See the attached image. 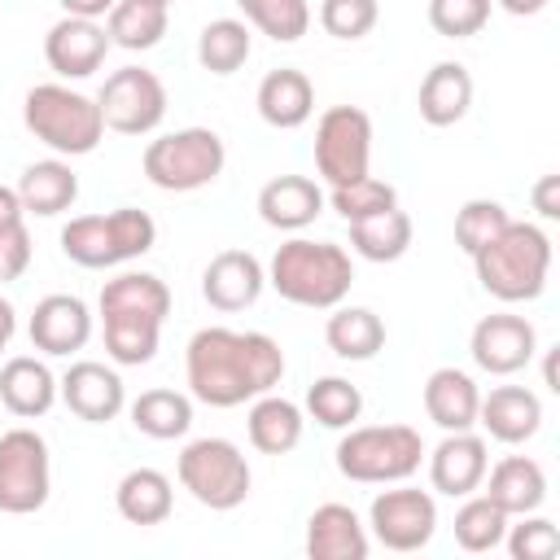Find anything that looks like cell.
<instances>
[{"mask_svg": "<svg viewBox=\"0 0 560 560\" xmlns=\"http://www.w3.org/2000/svg\"><path fill=\"white\" fill-rule=\"evenodd\" d=\"M188 394L206 407H241L276 389L284 376V350L267 332L201 328L184 350Z\"/></svg>", "mask_w": 560, "mask_h": 560, "instance_id": "obj_1", "label": "cell"}, {"mask_svg": "<svg viewBox=\"0 0 560 560\" xmlns=\"http://www.w3.org/2000/svg\"><path fill=\"white\" fill-rule=\"evenodd\" d=\"M101 328L105 350L118 368H140L158 354L162 324L171 315V289L153 271H122L101 284Z\"/></svg>", "mask_w": 560, "mask_h": 560, "instance_id": "obj_2", "label": "cell"}, {"mask_svg": "<svg viewBox=\"0 0 560 560\" xmlns=\"http://www.w3.org/2000/svg\"><path fill=\"white\" fill-rule=\"evenodd\" d=\"M267 284L306 311H332L346 302L350 284H354V262L341 245L332 241H311V236H293L271 254L267 267Z\"/></svg>", "mask_w": 560, "mask_h": 560, "instance_id": "obj_3", "label": "cell"}, {"mask_svg": "<svg viewBox=\"0 0 560 560\" xmlns=\"http://www.w3.org/2000/svg\"><path fill=\"white\" fill-rule=\"evenodd\" d=\"M472 267H477V280H481V289L490 298H499V302H534L547 289L551 236L538 223L508 219V228L472 254Z\"/></svg>", "mask_w": 560, "mask_h": 560, "instance_id": "obj_4", "label": "cell"}, {"mask_svg": "<svg viewBox=\"0 0 560 560\" xmlns=\"http://www.w3.org/2000/svg\"><path fill=\"white\" fill-rule=\"evenodd\" d=\"M22 122L57 158H83L105 136V118H101L96 96H83L66 83H35L22 101Z\"/></svg>", "mask_w": 560, "mask_h": 560, "instance_id": "obj_5", "label": "cell"}, {"mask_svg": "<svg viewBox=\"0 0 560 560\" xmlns=\"http://www.w3.org/2000/svg\"><path fill=\"white\" fill-rule=\"evenodd\" d=\"M158 241V223L149 210L118 206L109 214H79L61 228V254L88 271H105L149 254Z\"/></svg>", "mask_w": 560, "mask_h": 560, "instance_id": "obj_6", "label": "cell"}, {"mask_svg": "<svg viewBox=\"0 0 560 560\" xmlns=\"http://www.w3.org/2000/svg\"><path fill=\"white\" fill-rule=\"evenodd\" d=\"M424 442L411 424H363L337 442V472L359 486H394L420 472Z\"/></svg>", "mask_w": 560, "mask_h": 560, "instance_id": "obj_7", "label": "cell"}, {"mask_svg": "<svg viewBox=\"0 0 560 560\" xmlns=\"http://www.w3.org/2000/svg\"><path fill=\"white\" fill-rule=\"evenodd\" d=\"M223 162L228 149L210 127H179L149 140L144 149V175L162 192H197L223 175Z\"/></svg>", "mask_w": 560, "mask_h": 560, "instance_id": "obj_8", "label": "cell"}, {"mask_svg": "<svg viewBox=\"0 0 560 560\" xmlns=\"http://www.w3.org/2000/svg\"><path fill=\"white\" fill-rule=\"evenodd\" d=\"M179 486L210 512H232L249 499V459L228 438H197L179 451Z\"/></svg>", "mask_w": 560, "mask_h": 560, "instance_id": "obj_9", "label": "cell"}, {"mask_svg": "<svg viewBox=\"0 0 560 560\" xmlns=\"http://www.w3.org/2000/svg\"><path fill=\"white\" fill-rule=\"evenodd\" d=\"M48 490H52L48 442L26 424L0 433V512L31 516L48 503Z\"/></svg>", "mask_w": 560, "mask_h": 560, "instance_id": "obj_10", "label": "cell"}, {"mask_svg": "<svg viewBox=\"0 0 560 560\" xmlns=\"http://www.w3.org/2000/svg\"><path fill=\"white\" fill-rule=\"evenodd\" d=\"M372 166V118L359 105H332L315 122V171L341 188Z\"/></svg>", "mask_w": 560, "mask_h": 560, "instance_id": "obj_11", "label": "cell"}, {"mask_svg": "<svg viewBox=\"0 0 560 560\" xmlns=\"http://www.w3.org/2000/svg\"><path fill=\"white\" fill-rule=\"evenodd\" d=\"M96 105H101V118H105L109 131H118V136H149L166 118V88H162V79L153 70L122 66V70H114L101 83Z\"/></svg>", "mask_w": 560, "mask_h": 560, "instance_id": "obj_12", "label": "cell"}, {"mask_svg": "<svg viewBox=\"0 0 560 560\" xmlns=\"http://www.w3.org/2000/svg\"><path fill=\"white\" fill-rule=\"evenodd\" d=\"M368 529L389 551H420L429 547L438 529V499L429 490L394 481V490H381L368 508Z\"/></svg>", "mask_w": 560, "mask_h": 560, "instance_id": "obj_13", "label": "cell"}, {"mask_svg": "<svg viewBox=\"0 0 560 560\" xmlns=\"http://www.w3.org/2000/svg\"><path fill=\"white\" fill-rule=\"evenodd\" d=\"M538 350V332L525 315H512V311H499V315H481L472 324V337H468V354L481 372L490 376H512L521 368H529Z\"/></svg>", "mask_w": 560, "mask_h": 560, "instance_id": "obj_14", "label": "cell"}, {"mask_svg": "<svg viewBox=\"0 0 560 560\" xmlns=\"http://www.w3.org/2000/svg\"><path fill=\"white\" fill-rule=\"evenodd\" d=\"M57 398L88 424H109L122 407H127V385L114 368L96 363V359H79L66 368V376L57 381Z\"/></svg>", "mask_w": 560, "mask_h": 560, "instance_id": "obj_15", "label": "cell"}, {"mask_svg": "<svg viewBox=\"0 0 560 560\" xmlns=\"http://www.w3.org/2000/svg\"><path fill=\"white\" fill-rule=\"evenodd\" d=\"M105 52H109V31L101 22H92V18H70L66 13L44 35V61L61 79H88V74H96L101 61H105Z\"/></svg>", "mask_w": 560, "mask_h": 560, "instance_id": "obj_16", "label": "cell"}, {"mask_svg": "<svg viewBox=\"0 0 560 560\" xmlns=\"http://www.w3.org/2000/svg\"><path fill=\"white\" fill-rule=\"evenodd\" d=\"M486 468H490V446L472 429L446 433L429 455V481H433L438 494H451V499H464V494L481 490Z\"/></svg>", "mask_w": 560, "mask_h": 560, "instance_id": "obj_17", "label": "cell"}, {"mask_svg": "<svg viewBox=\"0 0 560 560\" xmlns=\"http://www.w3.org/2000/svg\"><path fill=\"white\" fill-rule=\"evenodd\" d=\"M31 346L44 354H74L92 341V311L74 293H48L31 311Z\"/></svg>", "mask_w": 560, "mask_h": 560, "instance_id": "obj_18", "label": "cell"}, {"mask_svg": "<svg viewBox=\"0 0 560 560\" xmlns=\"http://www.w3.org/2000/svg\"><path fill=\"white\" fill-rule=\"evenodd\" d=\"M262 284H267V271H262V262H258L249 249H223V254H214L210 267L201 271V293H206V302H210L214 311H228V315L254 306L258 293H262Z\"/></svg>", "mask_w": 560, "mask_h": 560, "instance_id": "obj_19", "label": "cell"}, {"mask_svg": "<svg viewBox=\"0 0 560 560\" xmlns=\"http://www.w3.org/2000/svg\"><path fill=\"white\" fill-rule=\"evenodd\" d=\"M477 424H481L494 442L521 446V442H529V438L542 429V402H538V394L525 389V385H499V389L481 394V402H477Z\"/></svg>", "mask_w": 560, "mask_h": 560, "instance_id": "obj_20", "label": "cell"}, {"mask_svg": "<svg viewBox=\"0 0 560 560\" xmlns=\"http://www.w3.org/2000/svg\"><path fill=\"white\" fill-rule=\"evenodd\" d=\"M372 538L368 525L346 503H319L306 521V556L311 560H368Z\"/></svg>", "mask_w": 560, "mask_h": 560, "instance_id": "obj_21", "label": "cell"}, {"mask_svg": "<svg viewBox=\"0 0 560 560\" xmlns=\"http://www.w3.org/2000/svg\"><path fill=\"white\" fill-rule=\"evenodd\" d=\"M258 214L267 228L302 232L324 214V192L306 175H276L258 188Z\"/></svg>", "mask_w": 560, "mask_h": 560, "instance_id": "obj_22", "label": "cell"}, {"mask_svg": "<svg viewBox=\"0 0 560 560\" xmlns=\"http://www.w3.org/2000/svg\"><path fill=\"white\" fill-rule=\"evenodd\" d=\"M254 105H258V118H262L267 127L293 131V127H302V122L315 114V88H311V79H306L302 70L280 66V70L262 74Z\"/></svg>", "mask_w": 560, "mask_h": 560, "instance_id": "obj_23", "label": "cell"}, {"mask_svg": "<svg viewBox=\"0 0 560 560\" xmlns=\"http://www.w3.org/2000/svg\"><path fill=\"white\" fill-rule=\"evenodd\" d=\"M0 402L18 416V420H35L48 416L57 402V376L48 372L44 359L35 354H18L0 368Z\"/></svg>", "mask_w": 560, "mask_h": 560, "instance_id": "obj_24", "label": "cell"}, {"mask_svg": "<svg viewBox=\"0 0 560 560\" xmlns=\"http://www.w3.org/2000/svg\"><path fill=\"white\" fill-rule=\"evenodd\" d=\"M486 499L499 503L508 516H525L538 512L547 499V472L538 459L529 455H503L494 468H486Z\"/></svg>", "mask_w": 560, "mask_h": 560, "instance_id": "obj_25", "label": "cell"}, {"mask_svg": "<svg viewBox=\"0 0 560 560\" xmlns=\"http://www.w3.org/2000/svg\"><path fill=\"white\" fill-rule=\"evenodd\" d=\"M420 118L429 127H455L468 109H472V74L459 61H438L424 79H420Z\"/></svg>", "mask_w": 560, "mask_h": 560, "instance_id": "obj_26", "label": "cell"}, {"mask_svg": "<svg viewBox=\"0 0 560 560\" xmlns=\"http://www.w3.org/2000/svg\"><path fill=\"white\" fill-rule=\"evenodd\" d=\"M477 402H481V389H477V381L468 372H459V368L429 372V381H424V411H429V420L442 433L472 429L477 424Z\"/></svg>", "mask_w": 560, "mask_h": 560, "instance_id": "obj_27", "label": "cell"}, {"mask_svg": "<svg viewBox=\"0 0 560 560\" xmlns=\"http://www.w3.org/2000/svg\"><path fill=\"white\" fill-rule=\"evenodd\" d=\"M79 197V175L70 171V162L61 158H44V162H31L18 179V201L26 214H39V219H52L61 210H70Z\"/></svg>", "mask_w": 560, "mask_h": 560, "instance_id": "obj_28", "label": "cell"}, {"mask_svg": "<svg viewBox=\"0 0 560 560\" xmlns=\"http://www.w3.org/2000/svg\"><path fill=\"white\" fill-rule=\"evenodd\" d=\"M302 407L280 398V394H258L249 402V416H245V429H249V442L254 451L262 455H289L298 442H302Z\"/></svg>", "mask_w": 560, "mask_h": 560, "instance_id": "obj_29", "label": "cell"}, {"mask_svg": "<svg viewBox=\"0 0 560 560\" xmlns=\"http://www.w3.org/2000/svg\"><path fill=\"white\" fill-rule=\"evenodd\" d=\"M114 503H118V516L131 525H162L175 508V486L158 468H131V472H122Z\"/></svg>", "mask_w": 560, "mask_h": 560, "instance_id": "obj_30", "label": "cell"}, {"mask_svg": "<svg viewBox=\"0 0 560 560\" xmlns=\"http://www.w3.org/2000/svg\"><path fill=\"white\" fill-rule=\"evenodd\" d=\"M324 341L337 359H350V363H363L372 354H381L385 346V324L376 311L368 306H332L328 324H324Z\"/></svg>", "mask_w": 560, "mask_h": 560, "instance_id": "obj_31", "label": "cell"}, {"mask_svg": "<svg viewBox=\"0 0 560 560\" xmlns=\"http://www.w3.org/2000/svg\"><path fill=\"white\" fill-rule=\"evenodd\" d=\"M350 245L368 262H398L411 249V219H407V210L389 206V210H376L368 219H354L350 223Z\"/></svg>", "mask_w": 560, "mask_h": 560, "instance_id": "obj_32", "label": "cell"}, {"mask_svg": "<svg viewBox=\"0 0 560 560\" xmlns=\"http://www.w3.org/2000/svg\"><path fill=\"white\" fill-rule=\"evenodd\" d=\"M166 4H153V0H118L105 18V31H109V44L127 48V52H144L153 44H162L166 35Z\"/></svg>", "mask_w": 560, "mask_h": 560, "instance_id": "obj_33", "label": "cell"}, {"mask_svg": "<svg viewBox=\"0 0 560 560\" xmlns=\"http://www.w3.org/2000/svg\"><path fill=\"white\" fill-rule=\"evenodd\" d=\"M249 48H254L249 22H241V18H214L197 35V61H201V70H210L219 79L236 74L249 61Z\"/></svg>", "mask_w": 560, "mask_h": 560, "instance_id": "obj_34", "label": "cell"}, {"mask_svg": "<svg viewBox=\"0 0 560 560\" xmlns=\"http://www.w3.org/2000/svg\"><path fill=\"white\" fill-rule=\"evenodd\" d=\"M131 424L144 438H158V442L184 438L192 429V398L179 394V389H144L131 402Z\"/></svg>", "mask_w": 560, "mask_h": 560, "instance_id": "obj_35", "label": "cell"}, {"mask_svg": "<svg viewBox=\"0 0 560 560\" xmlns=\"http://www.w3.org/2000/svg\"><path fill=\"white\" fill-rule=\"evenodd\" d=\"M508 512L499 503H490L486 494H464V508L455 512V542L472 556L481 551H494L503 547V534H508Z\"/></svg>", "mask_w": 560, "mask_h": 560, "instance_id": "obj_36", "label": "cell"}, {"mask_svg": "<svg viewBox=\"0 0 560 560\" xmlns=\"http://www.w3.org/2000/svg\"><path fill=\"white\" fill-rule=\"evenodd\" d=\"M306 411L324 429H350L359 420V411H363V394L346 376H319L306 389Z\"/></svg>", "mask_w": 560, "mask_h": 560, "instance_id": "obj_37", "label": "cell"}, {"mask_svg": "<svg viewBox=\"0 0 560 560\" xmlns=\"http://www.w3.org/2000/svg\"><path fill=\"white\" fill-rule=\"evenodd\" d=\"M245 22L258 26L276 44H293L311 31V4L306 0H236Z\"/></svg>", "mask_w": 560, "mask_h": 560, "instance_id": "obj_38", "label": "cell"}, {"mask_svg": "<svg viewBox=\"0 0 560 560\" xmlns=\"http://www.w3.org/2000/svg\"><path fill=\"white\" fill-rule=\"evenodd\" d=\"M508 210L499 206V201H490V197H472V201H464L459 206V214H455V245L472 258L486 241H494L503 228H508Z\"/></svg>", "mask_w": 560, "mask_h": 560, "instance_id": "obj_39", "label": "cell"}, {"mask_svg": "<svg viewBox=\"0 0 560 560\" xmlns=\"http://www.w3.org/2000/svg\"><path fill=\"white\" fill-rule=\"evenodd\" d=\"M328 201H332V210H337L346 223H354V219H368V214H376V210L398 206V188L385 184V179H376V175H363V179H354V184L332 188Z\"/></svg>", "mask_w": 560, "mask_h": 560, "instance_id": "obj_40", "label": "cell"}, {"mask_svg": "<svg viewBox=\"0 0 560 560\" xmlns=\"http://www.w3.org/2000/svg\"><path fill=\"white\" fill-rule=\"evenodd\" d=\"M494 0H429V26L446 39H468L486 31Z\"/></svg>", "mask_w": 560, "mask_h": 560, "instance_id": "obj_41", "label": "cell"}, {"mask_svg": "<svg viewBox=\"0 0 560 560\" xmlns=\"http://www.w3.org/2000/svg\"><path fill=\"white\" fill-rule=\"evenodd\" d=\"M503 542H508L512 560H551V556L560 551V529H556L547 516L525 512L521 525H508Z\"/></svg>", "mask_w": 560, "mask_h": 560, "instance_id": "obj_42", "label": "cell"}, {"mask_svg": "<svg viewBox=\"0 0 560 560\" xmlns=\"http://www.w3.org/2000/svg\"><path fill=\"white\" fill-rule=\"evenodd\" d=\"M381 18L376 0H324L319 4V26L332 39H363Z\"/></svg>", "mask_w": 560, "mask_h": 560, "instance_id": "obj_43", "label": "cell"}, {"mask_svg": "<svg viewBox=\"0 0 560 560\" xmlns=\"http://www.w3.org/2000/svg\"><path fill=\"white\" fill-rule=\"evenodd\" d=\"M26 267H31V232H26V219H22V223L0 228V284L26 276Z\"/></svg>", "mask_w": 560, "mask_h": 560, "instance_id": "obj_44", "label": "cell"}, {"mask_svg": "<svg viewBox=\"0 0 560 560\" xmlns=\"http://www.w3.org/2000/svg\"><path fill=\"white\" fill-rule=\"evenodd\" d=\"M534 210L542 219H560V175H542L534 184Z\"/></svg>", "mask_w": 560, "mask_h": 560, "instance_id": "obj_45", "label": "cell"}, {"mask_svg": "<svg viewBox=\"0 0 560 560\" xmlns=\"http://www.w3.org/2000/svg\"><path fill=\"white\" fill-rule=\"evenodd\" d=\"M70 18H92V22H101V18H109V9L118 4V0H57Z\"/></svg>", "mask_w": 560, "mask_h": 560, "instance_id": "obj_46", "label": "cell"}, {"mask_svg": "<svg viewBox=\"0 0 560 560\" xmlns=\"http://www.w3.org/2000/svg\"><path fill=\"white\" fill-rule=\"evenodd\" d=\"M22 219H26V210H22V201H18V188L0 184V228H9V223H22Z\"/></svg>", "mask_w": 560, "mask_h": 560, "instance_id": "obj_47", "label": "cell"}, {"mask_svg": "<svg viewBox=\"0 0 560 560\" xmlns=\"http://www.w3.org/2000/svg\"><path fill=\"white\" fill-rule=\"evenodd\" d=\"M13 332H18V311H13V302H9V298H0V354L9 350Z\"/></svg>", "mask_w": 560, "mask_h": 560, "instance_id": "obj_48", "label": "cell"}, {"mask_svg": "<svg viewBox=\"0 0 560 560\" xmlns=\"http://www.w3.org/2000/svg\"><path fill=\"white\" fill-rule=\"evenodd\" d=\"M499 4H503L512 18H534V13H542L551 0H499Z\"/></svg>", "mask_w": 560, "mask_h": 560, "instance_id": "obj_49", "label": "cell"}, {"mask_svg": "<svg viewBox=\"0 0 560 560\" xmlns=\"http://www.w3.org/2000/svg\"><path fill=\"white\" fill-rule=\"evenodd\" d=\"M153 4H166V9H171V4H175V0H153Z\"/></svg>", "mask_w": 560, "mask_h": 560, "instance_id": "obj_50", "label": "cell"}]
</instances>
